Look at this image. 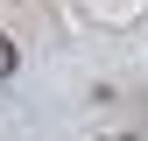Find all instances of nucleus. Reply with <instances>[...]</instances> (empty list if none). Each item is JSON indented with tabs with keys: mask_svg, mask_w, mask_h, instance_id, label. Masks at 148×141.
<instances>
[{
	"mask_svg": "<svg viewBox=\"0 0 148 141\" xmlns=\"http://www.w3.org/2000/svg\"><path fill=\"white\" fill-rule=\"evenodd\" d=\"M14 64H21V49H14V42H7V35H0V78H7V70H14Z\"/></svg>",
	"mask_w": 148,
	"mask_h": 141,
	"instance_id": "1",
	"label": "nucleus"
}]
</instances>
